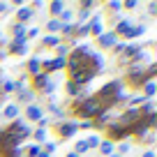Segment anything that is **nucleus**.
Wrapping results in <instances>:
<instances>
[{
	"mask_svg": "<svg viewBox=\"0 0 157 157\" xmlns=\"http://www.w3.org/2000/svg\"><path fill=\"white\" fill-rule=\"evenodd\" d=\"M99 109H102V106H99L97 99H88V102H83V106L78 109V113H81V116H95Z\"/></svg>",
	"mask_w": 157,
	"mask_h": 157,
	"instance_id": "1",
	"label": "nucleus"
},
{
	"mask_svg": "<svg viewBox=\"0 0 157 157\" xmlns=\"http://www.w3.org/2000/svg\"><path fill=\"white\" fill-rule=\"evenodd\" d=\"M35 83H37V88H42V90H51V83H49V78H46L44 74H39V76L35 78Z\"/></svg>",
	"mask_w": 157,
	"mask_h": 157,
	"instance_id": "2",
	"label": "nucleus"
},
{
	"mask_svg": "<svg viewBox=\"0 0 157 157\" xmlns=\"http://www.w3.org/2000/svg\"><path fill=\"white\" fill-rule=\"evenodd\" d=\"M125 49H127V51L120 56L123 60H129V58H134V56H139V49H136V46H125Z\"/></svg>",
	"mask_w": 157,
	"mask_h": 157,
	"instance_id": "3",
	"label": "nucleus"
},
{
	"mask_svg": "<svg viewBox=\"0 0 157 157\" xmlns=\"http://www.w3.org/2000/svg\"><path fill=\"white\" fill-rule=\"evenodd\" d=\"M63 65H65V58H56L53 63H46L44 67H46V69H60Z\"/></svg>",
	"mask_w": 157,
	"mask_h": 157,
	"instance_id": "4",
	"label": "nucleus"
},
{
	"mask_svg": "<svg viewBox=\"0 0 157 157\" xmlns=\"http://www.w3.org/2000/svg\"><path fill=\"white\" fill-rule=\"evenodd\" d=\"M76 132V125H63L60 127V134H65V136H69V134Z\"/></svg>",
	"mask_w": 157,
	"mask_h": 157,
	"instance_id": "5",
	"label": "nucleus"
},
{
	"mask_svg": "<svg viewBox=\"0 0 157 157\" xmlns=\"http://www.w3.org/2000/svg\"><path fill=\"white\" fill-rule=\"evenodd\" d=\"M125 35H127V37H139V35H143V25H139V28H129Z\"/></svg>",
	"mask_w": 157,
	"mask_h": 157,
	"instance_id": "6",
	"label": "nucleus"
},
{
	"mask_svg": "<svg viewBox=\"0 0 157 157\" xmlns=\"http://www.w3.org/2000/svg\"><path fill=\"white\" fill-rule=\"evenodd\" d=\"M99 42H102L104 46H111L113 42H116V37H113V35H104V37H99Z\"/></svg>",
	"mask_w": 157,
	"mask_h": 157,
	"instance_id": "7",
	"label": "nucleus"
},
{
	"mask_svg": "<svg viewBox=\"0 0 157 157\" xmlns=\"http://www.w3.org/2000/svg\"><path fill=\"white\" fill-rule=\"evenodd\" d=\"M30 16H33V10H28V7H23V10L19 12V19L21 21H25V19H30Z\"/></svg>",
	"mask_w": 157,
	"mask_h": 157,
	"instance_id": "8",
	"label": "nucleus"
},
{
	"mask_svg": "<svg viewBox=\"0 0 157 157\" xmlns=\"http://www.w3.org/2000/svg\"><path fill=\"white\" fill-rule=\"evenodd\" d=\"M39 116H42V113H39L37 106H30V109H28V118H39Z\"/></svg>",
	"mask_w": 157,
	"mask_h": 157,
	"instance_id": "9",
	"label": "nucleus"
},
{
	"mask_svg": "<svg viewBox=\"0 0 157 157\" xmlns=\"http://www.w3.org/2000/svg\"><path fill=\"white\" fill-rule=\"evenodd\" d=\"M51 12H53V14H63V2H53V5H51Z\"/></svg>",
	"mask_w": 157,
	"mask_h": 157,
	"instance_id": "10",
	"label": "nucleus"
},
{
	"mask_svg": "<svg viewBox=\"0 0 157 157\" xmlns=\"http://www.w3.org/2000/svg\"><path fill=\"white\" fill-rule=\"evenodd\" d=\"M16 113H19V111H16V106H7V109H5V116H7V118H14Z\"/></svg>",
	"mask_w": 157,
	"mask_h": 157,
	"instance_id": "11",
	"label": "nucleus"
},
{
	"mask_svg": "<svg viewBox=\"0 0 157 157\" xmlns=\"http://www.w3.org/2000/svg\"><path fill=\"white\" fill-rule=\"evenodd\" d=\"M129 28H132V25H129V23H127V21H123V23L118 25V33H123V35H125V33H127V30H129Z\"/></svg>",
	"mask_w": 157,
	"mask_h": 157,
	"instance_id": "12",
	"label": "nucleus"
},
{
	"mask_svg": "<svg viewBox=\"0 0 157 157\" xmlns=\"http://www.w3.org/2000/svg\"><path fill=\"white\" fill-rule=\"evenodd\" d=\"M30 72H33V74L39 72V60H30Z\"/></svg>",
	"mask_w": 157,
	"mask_h": 157,
	"instance_id": "13",
	"label": "nucleus"
},
{
	"mask_svg": "<svg viewBox=\"0 0 157 157\" xmlns=\"http://www.w3.org/2000/svg\"><path fill=\"white\" fill-rule=\"evenodd\" d=\"M146 93H148V95L155 93V83H152V81H146Z\"/></svg>",
	"mask_w": 157,
	"mask_h": 157,
	"instance_id": "14",
	"label": "nucleus"
},
{
	"mask_svg": "<svg viewBox=\"0 0 157 157\" xmlns=\"http://www.w3.org/2000/svg\"><path fill=\"white\" fill-rule=\"evenodd\" d=\"M76 150H78V152H86V150H88V143H83V141H81V143L76 146Z\"/></svg>",
	"mask_w": 157,
	"mask_h": 157,
	"instance_id": "15",
	"label": "nucleus"
},
{
	"mask_svg": "<svg viewBox=\"0 0 157 157\" xmlns=\"http://www.w3.org/2000/svg\"><path fill=\"white\" fill-rule=\"evenodd\" d=\"M58 28H60V23H58V21H51V23H49V30H53V33H56Z\"/></svg>",
	"mask_w": 157,
	"mask_h": 157,
	"instance_id": "16",
	"label": "nucleus"
},
{
	"mask_svg": "<svg viewBox=\"0 0 157 157\" xmlns=\"http://www.w3.org/2000/svg\"><path fill=\"white\" fill-rule=\"evenodd\" d=\"M97 143H99L97 136H90V139H88V148H90V146H97Z\"/></svg>",
	"mask_w": 157,
	"mask_h": 157,
	"instance_id": "17",
	"label": "nucleus"
},
{
	"mask_svg": "<svg viewBox=\"0 0 157 157\" xmlns=\"http://www.w3.org/2000/svg\"><path fill=\"white\" fill-rule=\"evenodd\" d=\"M5 90H16V83H12V81H7V83H5Z\"/></svg>",
	"mask_w": 157,
	"mask_h": 157,
	"instance_id": "18",
	"label": "nucleus"
},
{
	"mask_svg": "<svg viewBox=\"0 0 157 157\" xmlns=\"http://www.w3.org/2000/svg\"><path fill=\"white\" fill-rule=\"evenodd\" d=\"M56 42H58L56 37H46V39H44V44H56Z\"/></svg>",
	"mask_w": 157,
	"mask_h": 157,
	"instance_id": "19",
	"label": "nucleus"
},
{
	"mask_svg": "<svg viewBox=\"0 0 157 157\" xmlns=\"http://www.w3.org/2000/svg\"><path fill=\"white\" fill-rule=\"evenodd\" d=\"M146 157H155V155H152V152H146Z\"/></svg>",
	"mask_w": 157,
	"mask_h": 157,
	"instance_id": "20",
	"label": "nucleus"
},
{
	"mask_svg": "<svg viewBox=\"0 0 157 157\" xmlns=\"http://www.w3.org/2000/svg\"><path fill=\"white\" fill-rule=\"evenodd\" d=\"M69 157H78V155H76V152H72V155H69Z\"/></svg>",
	"mask_w": 157,
	"mask_h": 157,
	"instance_id": "21",
	"label": "nucleus"
}]
</instances>
